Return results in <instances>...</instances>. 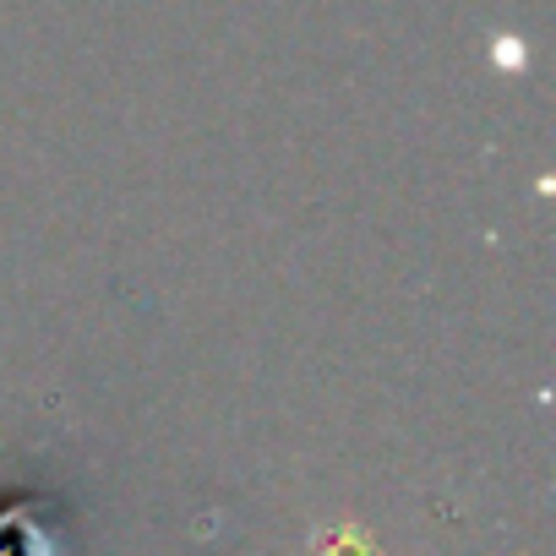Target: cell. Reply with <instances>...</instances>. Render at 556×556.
I'll use <instances>...</instances> for the list:
<instances>
[{
	"instance_id": "1",
	"label": "cell",
	"mask_w": 556,
	"mask_h": 556,
	"mask_svg": "<svg viewBox=\"0 0 556 556\" xmlns=\"http://www.w3.org/2000/svg\"><path fill=\"white\" fill-rule=\"evenodd\" d=\"M317 556H377V540H371L366 523L339 518L328 534H317Z\"/></svg>"
}]
</instances>
